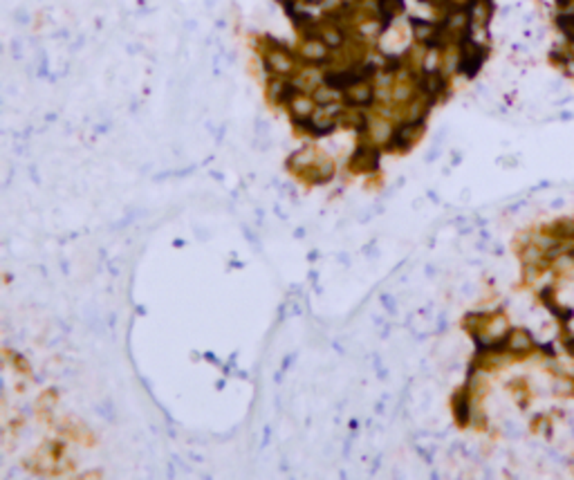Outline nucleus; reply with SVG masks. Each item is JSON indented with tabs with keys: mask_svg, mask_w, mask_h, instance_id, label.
Here are the masks:
<instances>
[{
	"mask_svg": "<svg viewBox=\"0 0 574 480\" xmlns=\"http://www.w3.org/2000/svg\"><path fill=\"white\" fill-rule=\"evenodd\" d=\"M415 88H417V95H424L437 106L451 97V75H446L442 68L422 70L415 77Z\"/></svg>",
	"mask_w": 574,
	"mask_h": 480,
	"instance_id": "obj_1",
	"label": "nucleus"
},
{
	"mask_svg": "<svg viewBox=\"0 0 574 480\" xmlns=\"http://www.w3.org/2000/svg\"><path fill=\"white\" fill-rule=\"evenodd\" d=\"M384 148L375 146L370 140H357L355 151L348 157V171L357 175H375L382 164Z\"/></svg>",
	"mask_w": 574,
	"mask_h": 480,
	"instance_id": "obj_2",
	"label": "nucleus"
},
{
	"mask_svg": "<svg viewBox=\"0 0 574 480\" xmlns=\"http://www.w3.org/2000/svg\"><path fill=\"white\" fill-rule=\"evenodd\" d=\"M424 131H426V124L408 122V119L395 122L393 137H390V142L384 146V153H397V155H404V153H408V151L422 140V135H424Z\"/></svg>",
	"mask_w": 574,
	"mask_h": 480,
	"instance_id": "obj_3",
	"label": "nucleus"
},
{
	"mask_svg": "<svg viewBox=\"0 0 574 480\" xmlns=\"http://www.w3.org/2000/svg\"><path fill=\"white\" fill-rule=\"evenodd\" d=\"M296 54H299L301 59V66H317L328 70L335 66L337 61V54L332 52L326 43L321 39H305L299 43V48H296Z\"/></svg>",
	"mask_w": 574,
	"mask_h": 480,
	"instance_id": "obj_4",
	"label": "nucleus"
},
{
	"mask_svg": "<svg viewBox=\"0 0 574 480\" xmlns=\"http://www.w3.org/2000/svg\"><path fill=\"white\" fill-rule=\"evenodd\" d=\"M301 90L296 88V84L292 81V77H276V75H269L265 79V95H267V102L276 106V108H287L290 106L292 99L299 95Z\"/></svg>",
	"mask_w": 574,
	"mask_h": 480,
	"instance_id": "obj_5",
	"label": "nucleus"
},
{
	"mask_svg": "<svg viewBox=\"0 0 574 480\" xmlns=\"http://www.w3.org/2000/svg\"><path fill=\"white\" fill-rule=\"evenodd\" d=\"M344 106L370 111L377 106V86L375 81H359L353 88L344 90Z\"/></svg>",
	"mask_w": 574,
	"mask_h": 480,
	"instance_id": "obj_6",
	"label": "nucleus"
},
{
	"mask_svg": "<svg viewBox=\"0 0 574 480\" xmlns=\"http://www.w3.org/2000/svg\"><path fill=\"white\" fill-rule=\"evenodd\" d=\"M296 177H301L303 182L310 184V186H326L337 177V164H335V160L328 157L326 153H323L317 164H314L312 169H308V171H303V173H299Z\"/></svg>",
	"mask_w": 574,
	"mask_h": 480,
	"instance_id": "obj_7",
	"label": "nucleus"
},
{
	"mask_svg": "<svg viewBox=\"0 0 574 480\" xmlns=\"http://www.w3.org/2000/svg\"><path fill=\"white\" fill-rule=\"evenodd\" d=\"M451 411H453V420L457 427H469L471 418H473V393L469 391V386H462L460 391H455L451 397Z\"/></svg>",
	"mask_w": 574,
	"mask_h": 480,
	"instance_id": "obj_8",
	"label": "nucleus"
},
{
	"mask_svg": "<svg viewBox=\"0 0 574 480\" xmlns=\"http://www.w3.org/2000/svg\"><path fill=\"white\" fill-rule=\"evenodd\" d=\"M321 155L323 153L314 146V144H305V146L296 148L292 155L285 160V169L292 171L294 175H299V173H303V171H308V169H312L314 164H317V162L321 160Z\"/></svg>",
	"mask_w": 574,
	"mask_h": 480,
	"instance_id": "obj_9",
	"label": "nucleus"
},
{
	"mask_svg": "<svg viewBox=\"0 0 574 480\" xmlns=\"http://www.w3.org/2000/svg\"><path fill=\"white\" fill-rule=\"evenodd\" d=\"M536 341L534 334L525 328H511L507 334V352L514 359H525L534 352Z\"/></svg>",
	"mask_w": 574,
	"mask_h": 480,
	"instance_id": "obj_10",
	"label": "nucleus"
},
{
	"mask_svg": "<svg viewBox=\"0 0 574 480\" xmlns=\"http://www.w3.org/2000/svg\"><path fill=\"white\" fill-rule=\"evenodd\" d=\"M341 128L339 119L335 115H330L326 108H317V113L310 117V128H308V137L312 140H323V137H330V135H335Z\"/></svg>",
	"mask_w": 574,
	"mask_h": 480,
	"instance_id": "obj_11",
	"label": "nucleus"
},
{
	"mask_svg": "<svg viewBox=\"0 0 574 480\" xmlns=\"http://www.w3.org/2000/svg\"><path fill=\"white\" fill-rule=\"evenodd\" d=\"M395 131V119L384 113H377L375 117H370V131H368V140H370L375 146L384 148L386 144L390 142Z\"/></svg>",
	"mask_w": 574,
	"mask_h": 480,
	"instance_id": "obj_12",
	"label": "nucleus"
},
{
	"mask_svg": "<svg viewBox=\"0 0 574 480\" xmlns=\"http://www.w3.org/2000/svg\"><path fill=\"white\" fill-rule=\"evenodd\" d=\"M317 108L319 104L314 102L312 93H299L287 106V113H290V119H299V117H312Z\"/></svg>",
	"mask_w": 574,
	"mask_h": 480,
	"instance_id": "obj_13",
	"label": "nucleus"
},
{
	"mask_svg": "<svg viewBox=\"0 0 574 480\" xmlns=\"http://www.w3.org/2000/svg\"><path fill=\"white\" fill-rule=\"evenodd\" d=\"M404 12H406V3H404V0H377V18H379L386 30H388L395 18L402 16Z\"/></svg>",
	"mask_w": 574,
	"mask_h": 480,
	"instance_id": "obj_14",
	"label": "nucleus"
},
{
	"mask_svg": "<svg viewBox=\"0 0 574 480\" xmlns=\"http://www.w3.org/2000/svg\"><path fill=\"white\" fill-rule=\"evenodd\" d=\"M408 25H410V32H413V41L422 43V45H426L428 39L437 30V21H428V18H422V16H410Z\"/></svg>",
	"mask_w": 574,
	"mask_h": 480,
	"instance_id": "obj_15",
	"label": "nucleus"
},
{
	"mask_svg": "<svg viewBox=\"0 0 574 480\" xmlns=\"http://www.w3.org/2000/svg\"><path fill=\"white\" fill-rule=\"evenodd\" d=\"M545 231L552 233V236H554L556 240L574 242V220H572V218H559V220H554L552 224H547Z\"/></svg>",
	"mask_w": 574,
	"mask_h": 480,
	"instance_id": "obj_16",
	"label": "nucleus"
},
{
	"mask_svg": "<svg viewBox=\"0 0 574 480\" xmlns=\"http://www.w3.org/2000/svg\"><path fill=\"white\" fill-rule=\"evenodd\" d=\"M314 97V102H317L319 106H332V104H339V102H344V93L337 88H332L328 84H321L317 90L312 93Z\"/></svg>",
	"mask_w": 574,
	"mask_h": 480,
	"instance_id": "obj_17",
	"label": "nucleus"
},
{
	"mask_svg": "<svg viewBox=\"0 0 574 480\" xmlns=\"http://www.w3.org/2000/svg\"><path fill=\"white\" fill-rule=\"evenodd\" d=\"M554 395L559 397H574V375H559L554 379Z\"/></svg>",
	"mask_w": 574,
	"mask_h": 480,
	"instance_id": "obj_18",
	"label": "nucleus"
},
{
	"mask_svg": "<svg viewBox=\"0 0 574 480\" xmlns=\"http://www.w3.org/2000/svg\"><path fill=\"white\" fill-rule=\"evenodd\" d=\"M382 305H384L390 314H395V303H393V296H390V294H384V296H382Z\"/></svg>",
	"mask_w": 574,
	"mask_h": 480,
	"instance_id": "obj_19",
	"label": "nucleus"
},
{
	"mask_svg": "<svg viewBox=\"0 0 574 480\" xmlns=\"http://www.w3.org/2000/svg\"><path fill=\"white\" fill-rule=\"evenodd\" d=\"M556 9H572L574 7V0H554Z\"/></svg>",
	"mask_w": 574,
	"mask_h": 480,
	"instance_id": "obj_20",
	"label": "nucleus"
}]
</instances>
